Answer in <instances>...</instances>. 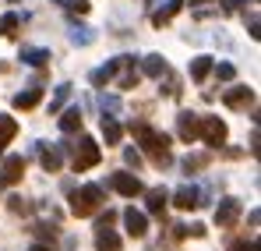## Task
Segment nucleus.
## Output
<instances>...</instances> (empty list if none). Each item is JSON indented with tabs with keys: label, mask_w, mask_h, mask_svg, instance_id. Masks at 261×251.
<instances>
[{
	"label": "nucleus",
	"mask_w": 261,
	"mask_h": 251,
	"mask_svg": "<svg viewBox=\"0 0 261 251\" xmlns=\"http://www.w3.org/2000/svg\"><path fill=\"white\" fill-rule=\"evenodd\" d=\"M102 198H106L102 184H85V188H78V191L71 195V212H74L78 219L95 216V212H99V206H102Z\"/></svg>",
	"instance_id": "1"
},
{
	"label": "nucleus",
	"mask_w": 261,
	"mask_h": 251,
	"mask_svg": "<svg viewBox=\"0 0 261 251\" xmlns=\"http://www.w3.org/2000/svg\"><path fill=\"white\" fill-rule=\"evenodd\" d=\"M99 159H102L99 142H95V138H88V134H82V138H78V145H74V159H71L74 173H85V170L99 167Z\"/></svg>",
	"instance_id": "2"
},
{
	"label": "nucleus",
	"mask_w": 261,
	"mask_h": 251,
	"mask_svg": "<svg viewBox=\"0 0 261 251\" xmlns=\"http://www.w3.org/2000/svg\"><path fill=\"white\" fill-rule=\"evenodd\" d=\"M226 121H219V117H201V124H198V138L205 142V145H212V149H219L222 142H226Z\"/></svg>",
	"instance_id": "3"
},
{
	"label": "nucleus",
	"mask_w": 261,
	"mask_h": 251,
	"mask_svg": "<svg viewBox=\"0 0 261 251\" xmlns=\"http://www.w3.org/2000/svg\"><path fill=\"white\" fill-rule=\"evenodd\" d=\"M117 195H124V198H134V195H141L145 191V184L134 177V173H110V180H106Z\"/></svg>",
	"instance_id": "4"
},
{
	"label": "nucleus",
	"mask_w": 261,
	"mask_h": 251,
	"mask_svg": "<svg viewBox=\"0 0 261 251\" xmlns=\"http://www.w3.org/2000/svg\"><path fill=\"white\" fill-rule=\"evenodd\" d=\"M240 212H244V206H240V198H222V202L216 206V223L222 226V230H229V226H237Z\"/></svg>",
	"instance_id": "5"
},
{
	"label": "nucleus",
	"mask_w": 261,
	"mask_h": 251,
	"mask_svg": "<svg viewBox=\"0 0 261 251\" xmlns=\"http://www.w3.org/2000/svg\"><path fill=\"white\" fill-rule=\"evenodd\" d=\"M198 124H201V117L198 113H191V110H184V113H176V134H180V142H198Z\"/></svg>",
	"instance_id": "6"
},
{
	"label": "nucleus",
	"mask_w": 261,
	"mask_h": 251,
	"mask_svg": "<svg viewBox=\"0 0 261 251\" xmlns=\"http://www.w3.org/2000/svg\"><path fill=\"white\" fill-rule=\"evenodd\" d=\"M222 103H226L229 110H247V106L254 103V88H247V85H233V88H226Z\"/></svg>",
	"instance_id": "7"
},
{
	"label": "nucleus",
	"mask_w": 261,
	"mask_h": 251,
	"mask_svg": "<svg viewBox=\"0 0 261 251\" xmlns=\"http://www.w3.org/2000/svg\"><path fill=\"white\" fill-rule=\"evenodd\" d=\"M25 173V156H7L0 159V184H18Z\"/></svg>",
	"instance_id": "8"
},
{
	"label": "nucleus",
	"mask_w": 261,
	"mask_h": 251,
	"mask_svg": "<svg viewBox=\"0 0 261 251\" xmlns=\"http://www.w3.org/2000/svg\"><path fill=\"white\" fill-rule=\"evenodd\" d=\"M39 163H43L46 173H57L60 163H64V145H49V149H46L43 142H39Z\"/></svg>",
	"instance_id": "9"
},
{
	"label": "nucleus",
	"mask_w": 261,
	"mask_h": 251,
	"mask_svg": "<svg viewBox=\"0 0 261 251\" xmlns=\"http://www.w3.org/2000/svg\"><path fill=\"white\" fill-rule=\"evenodd\" d=\"M124 226H127L130 237H145L148 234V216L138 209H124Z\"/></svg>",
	"instance_id": "10"
},
{
	"label": "nucleus",
	"mask_w": 261,
	"mask_h": 251,
	"mask_svg": "<svg viewBox=\"0 0 261 251\" xmlns=\"http://www.w3.org/2000/svg\"><path fill=\"white\" fill-rule=\"evenodd\" d=\"M173 206H176V209H184V212H187V209H198V206H201L198 188H194V184H184V188L173 195Z\"/></svg>",
	"instance_id": "11"
},
{
	"label": "nucleus",
	"mask_w": 261,
	"mask_h": 251,
	"mask_svg": "<svg viewBox=\"0 0 261 251\" xmlns=\"http://www.w3.org/2000/svg\"><path fill=\"white\" fill-rule=\"evenodd\" d=\"M21 64H29V67H43V64H49L53 57H49V50L46 46H21Z\"/></svg>",
	"instance_id": "12"
},
{
	"label": "nucleus",
	"mask_w": 261,
	"mask_h": 251,
	"mask_svg": "<svg viewBox=\"0 0 261 251\" xmlns=\"http://www.w3.org/2000/svg\"><path fill=\"white\" fill-rule=\"evenodd\" d=\"M141 71H145L148 78H163V75H170V64H166L163 53H148V57L141 60Z\"/></svg>",
	"instance_id": "13"
},
{
	"label": "nucleus",
	"mask_w": 261,
	"mask_h": 251,
	"mask_svg": "<svg viewBox=\"0 0 261 251\" xmlns=\"http://www.w3.org/2000/svg\"><path fill=\"white\" fill-rule=\"evenodd\" d=\"M11 103H14V110H36V106L43 103V88H36V85H32V88L18 92V96H14Z\"/></svg>",
	"instance_id": "14"
},
{
	"label": "nucleus",
	"mask_w": 261,
	"mask_h": 251,
	"mask_svg": "<svg viewBox=\"0 0 261 251\" xmlns=\"http://www.w3.org/2000/svg\"><path fill=\"white\" fill-rule=\"evenodd\" d=\"M180 7H184V0H166V7H159V11L152 14V25H159V29L170 25L176 14H180Z\"/></svg>",
	"instance_id": "15"
},
{
	"label": "nucleus",
	"mask_w": 261,
	"mask_h": 251,
	"mask_svg": "<svg viewBox=\"0 0 261 251\" xmlns=\"http://www.w3.org/2000/svg\"><path fill=\"white\" fill-rule=\"evenodd\" d=\"M124 248V241L110 230V226H102L99 234H95V251H120Z\"/></svg>",
	"instance_id": "16"
},
{
	"label": "nucleus",
	"mask_w": 261,
	"mask_h": 251,
	"mask_svg": "<svg viewBox=\"0 0 261 251\" xmlns=\"http://www.w3.org/2000/svg\"><path fill=\"white\" fill-rule=\"evenodd\" d=\"M60 131H64V134L82 131V110H78V106H67V110H64V117H60Z\"/></svg>",
	"instance_id": "17"
},
{
	"label": "nucleus",
	"mask_w": 261,
	"mask_h": 251,
	"mask_svg": "<svg viewBox=\"0 0 261 251\" xmlns=\"http://www.w3.org/2000/svg\"><path fill=\"white\" fill-rule=\"evenodd\" d=\"M212 163V152H191V156H184V173H198V170H205Z\"/></svg>",
	"instance_id": "18"
},
{
	"label": "nucleus",
	"mask_w": 261,
	"mask_h": 251,
	"mask_svg": "<svg viewBox=\"0 0 261 251\" xmlns=\"http://www.w3.org/2000/svg\"><path fill=\"white\" fill-rule=\"evenodd\" d=\"M102 138H106V145H120V138H124V127L117 124L113 117H102Z\"/></svg>",
	"instance_id": "19"
},
{
	"label": "nucleus",
	"mask_w": 261,
	"mask_h": 251,
	"mask_svg": "<svg viewBox=\"0 0 261 251\" xmlns=\"http://www.w3.org/2000/svg\"><path fill=\"white\" fill-rule=\"evenodd\" d=\"M166 198H170L166 188H152V191H148V212H152V216H163V212H166Z\"/></svg>",
	"instance_id": "20"
},
{
	"label": "nucleus",
	"mask_w": 261,
	"mask_h": 251,
	"mask_svg": "<svg viewBox=\"0 0 261 251\" xmlns=\"http://www.w3.org/2000/svg\"><path fill=\"white\" fill-rule=\"evenodd\" d=\"M14 134H18V121H14V117H4V113H0V159H4V145H7V142H11Z\"/></svg>",
	"instance_id": "21"
},
{
	"label": "nucleus",
	"mask_w": 261,
	"mask_h": 251,
	"mask_svg": "<svg viewBox=\"0 0 261 251\" xmlns=\"http://www.w3.org/2000/svg\"><path fill=\"white\" fill-rule=\"evenodd\" d=\"M208 75H212V57H194L191 60V78L194 82H205Z\"/></svg>",
	"instance_id": "22"
},
{
	"label": "nucleus",
	"mask_w": 261,
	"mask_h": 251,
	"mask_svg": "<svg viewBox=\"0 0 261 251\" xmlns=\"http://www.w3.org/2000/svg\"><path fill=\"white\" fill-rule=\"evenodd\" d=\"M71 42H74V46H92V42H95V29H88V25H71Z\"/></svg>",
	"instance_id": "23"
},
{
	"label": "nucleus",
	"mask_w": 261,
	"mask_h": 251,
	"mask_svg": "<svg viewBox=\"0 0 261 251\" xmlns=\"http://www.w3.org/2000/svg\"><path fill=\"white\" fill-rule=\"evenodd\" d=\"M99 110H102V117H113V113H120V96H113V92H102V96H99Z\"/></svg>",
	"instance_id": "24"
},
{
	"label": "nucleus",
	"mask_w": 261,
	"mask_h": 251,
	"mask_svg": "<svg viewBox=\"0 0 261 251\" xmlns=\"http://www.w3.org/2000/svg\"><path fill=\"white\" fill-rule=\"evenodd\" d=\"M18 25H21V14H18V11H7V14L0 18V36H14Z\"/></svg>",
	"instance_id": "25"
},
{
	"label": "nucleus",
	"mask_w": 261,
	"mask_h": 251,
	"mask_svg": "<svg viewBox=\"0 0 261 251\" xmlns=\"http://www.w3.org/2000/svg\"><path fill=\"white\" fill-rule=\"evenodd\" d=\"M88 78H92V85H95V88H102V85H110V82H113V60H110L106 67H95V71H92Z\"/></svg>",
	"instance_id": "26"
},
{
	"label": "nucleus",
	"mask_w": 261,
	"mask_h": 251,
	"mask_svg": "<svg viewBox=\"0 0 261 251\" xmlns=\"http://www.w3.org/2000/svg\"><path fill=\"white\" fill-rule=\"evenodd\" d=\"M67 96H71V85H67V82L57 85V92H53V99H49V113H57V110L67 103Z\"/></svg>",
	"instance_id": "27"
},
{
	"label": "nucleus",
	"mask_w": 261,
	"mask_h": 251,
	"mask_svg": "<svg viewBox=\"0 0 261 251\" xmlns=\"http://www.w3.org/2000/svg\"><path fill=\"white\" fill-rule=\"evenodd\" d=\"M212 67H216V75L222 78V82H233V78H237V67L226 64V60H222V64H212Z\"/></svg>",
	"instance_id": "28"
},
{
	"label": "nucleus",
	"mask_w": 261,
	"mask_h": 251,
	"mask_svg": "<svg viewBox=\"0 0 261 251\" xmlns=\"http://www.w3.org/2000/svg\"><path fill=\"white\" fill-rule=\"evenodd\" d=\"M229 251H258V241H254V237H251V241H247V237H240V241H233V244H229Z\"/></svg>",
	"instance_id": "29"
},
{
	"label": "nucleus",
	"mask_w": 261,
	"mask_h": 251,
	"mask_svg": "<svg viewBox=\"0 0 261 251\" xmlns=\"http://www.w3.org/2000/svg\"><path fill=\"white\" fill-rule=\"evenodd\" d=\"M60 4H64V7H67V11H74V14H85L88 7H92V4H88V0H60Z\"/></svg>",
	"instance_id": "30"
},
{
	"label": "nucleus",
	"mask_w": 261,
	"mask_h": 251,
	"mask_svg": "<svg viewBox=\"0 0 261 251\" xmlns=\"http://www.w3.org/2000/svg\"><path fill=\"white\" fill-rule=\"evenodd\" d=\"M163 92H166L170 99H176V96H180V78H173V75H170V78H166V88H163Z\"/></svg>",
	"instance_id": "31"
},
{
	"label": "nucleus",
	"mask_w": 261,
	"mask_h": 251,
	"mask_svg": "<svg viewBox=\"0 0 261 251\" xmlns=\"http://www.w3.org/2000/svg\"><path fill=\"white\" fill-rule=\"evenodd\" d=\"M7 209H11V212H29V206H25V198L11 195V198H7Z\"/></svg>",
	"instance_id": "32"
},
{
	"label": "nucleus",
	"mask_w": 261,
	"mask_h": 251,
	"mask_svg": "<svg viewBox=\"0 0 261 251\" xmlns=\"http://www.w3.org/2000/svg\"><path fill=\"white\" fill-rule=\"evenodd\" d=\"M124 159H127V167H141V152H138V149H124Z\"/></svg>",
	"instance_id": "33"
},
{
	"label": "nucleus",
	"mask_w": 261,
	"mask_h": 251,
	"mask_svg": "<svg viewBox=\"0 0 261 251\" xmlns=\"http://www.w3.org/2000/svg\"><path fill=\"white\" fill-rule=\"evenodd\" d=\"M110 223H113V212L106 209V212H102V216H99V230H102V226H110Z\"/></svg>",
	"instance_id": "34"
},
{
	"label": "nucleus",
	"mask_w": 261,
	"mask_h": 251,
	"mask_svg": "<svg viewBox=\"0 0 261 251\" xmlns=\"http://www.w3.org/2000/svg\"><path fill=\"white\" fill-rule=\"evenodd\" d=\"M184 4H194V7H201V4H216V0H184Z\"/></svg>",
	"instance_id": "35"
},
{
	"label": "nucleus",
	"mask_w": 261,
	"mask_h": 251,
	"mask_svg": "<svg viewBox=\"0 0 261 251\" xmlns=\"http://www.w3.org/2000/svg\"><path fill=\"white\" fill-rule=\"evenodd\" d=\"M29 251H49V248H46V244H32Z\"/></svg>",
	"instance_id": "36"
}]
</instances>
